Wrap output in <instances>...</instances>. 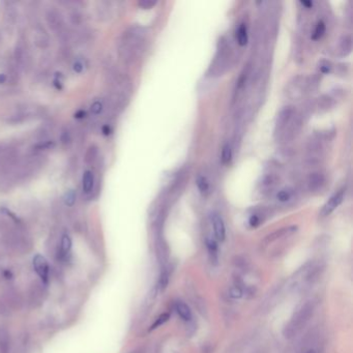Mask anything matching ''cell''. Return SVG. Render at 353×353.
Wrapping results in <instances>:
<instances>
[{
	"instance_id": "6da1fadb",
	"label": "cell",
	"mask_w": 353,
	"mask_h": 353,
	"mask_svg": "<svg viewBox=\"0 0 353 353\" xmlns=\"http://www.w3.org/2000/svg\"><path fill=\"white\" fill-rule=\"evenodd\" d=\"M302 127V115L293 107L282 109L275 120L274 138L279 142H290L299 134Z\"/></svg>"
},
{
	"instance_id": "7a4b0ae2",
	"label": "cell",
	"mask_w": 353,
	"mask_h": 353,
	"mask_svg": "<svg viewBox=\"0 0 353 353\" xmlns=\"http://www.w3.org/2000/svg\"><path fill=\"white\" fill-rule=\"evenodd\" d=\"M146 42V31L140 26H133L125 31L119 42L120 58L127 63L134 62L143 52Z\"/></svg>"
},
{
	"instance_id": "3957f363",
	"label": "cell",
	"mask_w": 353,
	"mask_h": 353,
	"mask_svg": "<svg viewBox=\"0 0 353 353\" xmlns=\"http://www.w3.org/2000/svg\"><path fill=\"white\" fill-rule=\"evenodd\" d=\"M314 311H315V302L312 300L305 302L304 305L299 307L294 312L289 322L285 325L283 330L284 337L286 339H292L293 337H295L307 325V323L313 316Z\"/></svg>"
},
{
	"instance_id": "277c9868",
	"label": "cell",
	"mask_w": 353,
	"mask_h": 353,
	"mask_svg": "<svg viewBox=\"0 0 353 353\" xmlns=\"http://www.w3.org/2000/svg\"><path fill=\"white\" fill-rule=\"evenodd\" d=\"M319 83L317 77L296 76L286 86V95L291 100H300L309 93L313 92Z\"/></svg>"
},
{
	"instance_id": "5b68a950",
	"label": "cell",
	"mask_w": 353,
	"mask_h": 353,
	"mask_svg": "<svg viewBox=\"0 0 353 353\" xmlns=\"http://www.w3.org/2000/svg\"><path fill=\"white\" fill-rule=\"evenodd\" d=\"M231 59H232V54H231L230 45L225 38H221L218 43V50H217L216 56L208 69V75L211 76V77L222 76L227 69H228Z\"/></svg>"
},
{
	"instance_id": "8992f818",
	"label": "cell",
	"mask_w": 353,
	"mask_h": 353,
	"mask_svg": "<svg viewBox=\"0 0 353 353\" xmlns=\"http://www.w3.org/2000/svg\"><path fill=\"white\" fill-rule=\"evenodd\" d=\"M329 137L323 134H317L311 137L306 146V163L310 166L320 164L325 157V141Z\"/></svg>"
},
{
	"instance_id": "52a82bcc",
	"label": "cell",
	"mask_w": 353,
	"mask_h": 353,
	"mask_svg": "<svg viewBox=\"0 0 353 353\" xmlns=\"http://www.w3.org/2000/svg\"><path fill=\"white\" fill-rule=\"evenodd\" d=\"M46 21L52 31L60 37H65V24L61 14L57 10L49 9L46 13Z\"/></svg>"
},
{
	"instance_id": "ba28073f",
	"label": "cell",
	"mask_w": 353,
	"mask_h": 353,
	"mask_svg": "<svg viewBox=\"0 0 353 353\" xmlns=\"http://www.w3.org/2000/svg\"><path fill=\"white\" fill-rule=\"evenodd\" d=\"M14 57H15L16 65L20 69H26L29 66V64H30L29 48H28L27 44L25 43L23 40H20L17 43Z\"/></svg>"
},
{
	"instance_id": "9c48e42d",
	"label": "cell",
	"mask_w": 353,
	"mask_h": 353,
	"mask_svg": "<svg viewBox=\"0 0 353 353\" xmlns=\"http://www.w3.org/2000/svg\"><path fill=\"white\" fill-rule=\"evenodd\" d=\"M345 198V190L341 189L339 190L337 193H335L327 202L323 205L322 209L319 213V217L321 219L329 217L330 215H332L343 202V200Z\"/></svg>"
},
{
	"instance_id": "30bf717a",
	"label": "cell",
	"mask_w": 353,
	"mask_h": 353,
	"mask_svg": "<svg viewBox=\"0 0 353 353\" xmlns=\"http://www.w3.org/2000/svg\"><path fill=\"white\" fill-rule=\"evenodd\" d=\"M326 183L327 181H326L325 174L320 171H315L308 176L307 187L310 192L316 193V192L322 191L324 187L326 186Z\"/></svg>"
},
{
	"instance_id": "8fae6325",
	"label": "cell",
	"mask_w": 353,
	"mask_h": 353,
	"mask_svg": "<svg viewBox=\"0 0 353 353\" xmlns=\"http://www.w3.org/2000/svg\"><path fill=\"white\" fill-rule=\"evenodd\" d=\"M279 176L274 173H266L259 183V190L262 194H271L279 186Z\"/></svg>"
},
{
	"instance_id": "7c38bea8",
	"label": "cell",
	"mask_w": 353,
	"mask_h": 353,
	"mask_svg": "<svg viewBox=\"0 0 353 353\" xmlns=\"http://www.w3.org/2000/svg\"><path fill=\"white\" fill-rule=\"evenodd\" d=\"M210 221L214 229V234L217 241H224L226 238V227L223 218L218 213H213L210 215Z\"/></svg>"
},
{
	"instance_id": "4fadbf2b",
	"label": "cell",
	"mask_w": 353,
	"mask_h": 353,
	"mask_svg": "<svg viewBox=\"0 0 353 353\" xmlns=\"http://www.w3.org/2000/svg\"><path fill=\"white\" fill-rule=\"evenodd\" d=\"M297 230V227L295 226H290V227H284V228H281L279 230H275L273 231L272 233L268 234L261 242V245L262 246H267L269 245L270 243L274 242L275 240H278V239H281L285 236H288V235H291L293 234L295 231Z\"/></svg>"
},
{
	"instance_id": "5bb4252c",
	"label": "cell",
	"mask_w": 353,
	"mask_h": 353,
	"mask_svg": "<svg viewBox=\"0 0 353 353\" xmlns=\"http://www.w3.org/2000/svg\"><path fill=\"white\" fill-rule=\"evenodd\" d=\"M33 267L36 272L42 279L43 283H47L49 280V264L45 257L42 255H37L33 258Z\"/></svg>"
},
{
	"instance_id": "9a60e30c",
	"label": "cell",
	"mask_w": 353,
	"mask_h": 353,
	"mask_svg": "<svg viewBox=\"0 0 353 353\" xmlns=\"http://www.w3.org/2000/svg\"><path fill=\"white\" fill-rule=\"evenodd\" d=\"M33 42L39 49L45 50L50 45V38L46 29L42 26H37L33 31Z\"/></svg>"
},
{
	"instance_id": "2e32d148",
	"label": "cell",
	"mask_w": 353,
	"mask_h": 353,
	"mask_svg": "<svg viewBox=\"0 0 353 353\" xmlns=\"http://www.w3.org/2000/svg\"><path fill=\"white\" fill-rule=\"evenodd\" d=\"M15 154L11 148H0V171H5L14 164Z\"/></svg>"
},
{
	"instance_id": "e0dca14e",
	"label": "cell",
	"mask_w": 353,
	"mask_h": 353,
	"mask_svg": "<svg viewBox=\"0 0 353 353\" xmlns=\"http://www.w3.org/2000/svg\"><path fill=\"white\" fill-rule=\"evenodd\" d=\"M295 196H296L295 190L291 187H287L278 191V193L275 194V199L278 200V202L282 204H287L292 202V201L295 199Z\"/></svg>"
},
{
	"instance_id": "ac0fdd59",
	"label": "cell",
	"mask_w": 353,
	"mask_h": 353,
	"mask_svg": "<svg viewBox=\"0 0 353 353\" xmlns=\"http://www.w3.org/2000/svg\"><path fill=\"white\" fill-rule=\"evenodd\" d=\"M336 104V100L333 96L329 94H323L319 96L316 100V108L319 112H326L331 110Z\"/></svg>"
},
{
	"instance_id": "d6986e66",
	"label": "cell",
	"mask_w": 353,
	"mask_h": 353,
	"mask_svg": "<svg viewBox=\"0 0 353 353\" xmlns=\"http://www.w3.org/2000/svg\"><path fill=\"white\" fill-rule=\"evenodd\" d=\"M174 309L176 311V313L179 314V316L186 322H190L193 318L192 315V311L190 309V307L186 304V302L182 301V300H178L174 304Z\"/></svg>"
},
{
	"instance_id": "ffe728a7",
	"label": "cell",
	"mask_w": 353,
	"mask_h": 353,
	"mask_svg": "<svg viewBox=\"0 0 353 353\" xmlns=\"http://www.w3.org/2000/svg\"><path fill=\"white\" fill-rule=\"evenodd\" d=\"M352 51V37L350 34L343 36L338 45V52L341 56H347Z\"/></svg>"
},
{
	"instance_id": "44dd1931",
	"label": "cell",
	"mask_w": 353,
	"mask_h": 353,
	"mask_svg": "<svg viewBox=\"0 0 353 353\" xmlns=\"http://www.w3.org/2000/svg\"><path fill=\"white\" fill-rule=\"evenodd\" d=\"M0 353H11L10 333L4 326H0Z\"/></svg>"
},
{
	"instance_id": "7402d4cb",
	"label": "cell",
	"mask_w": 353,
	"mask_h": 353,
	"mask_svg": "<svg viewBox=\"0 0 353 353\" xmlns=\"http://www.w3.org/2000/svg\"><path fill=\"white\" fill-rule=\"evenodd\" d=\"M206 249L208 252L209 260L213 264H218L219 261V245L218 241L214 238H206Z\"/></svg>"
},
{
	"instance_id": "603a6c76",
	"label": "cell",
	"mask_w": 353,
	"mask_h": 353,
	"mask_svg": "<svg viewBox=\"0 0 353 353\" xmlns=\"http://www.w3.org/2000/svg\"><path fill=\"white\" fill-rule=\"evenodd\" d=\"M196 185L199 192L203 196H208L211 193V184L206 176L198 175L196 180Z\"/></svg>"
},
{
	"instance_id": "cb8c5ba5",
	"label": "cell",
	"mask_w": 353,
	"mask_h": 353,
	"mask_svg": "<svg viewBox=\"0 0 353 353\" xmlns=\"http://www.w3.org/2000/svg\"><path fill=\"white\" fill-rule=\"evenodd\" d=\"M72 249V239L67 234H63L60 241V248L58 249L57 256L61 260H64L67 257V254Z\"/></svg>"
},
{
	"instance_id": "d4e9b609",
	"label": "cell",
	"mask_w": 353,
	"mask_h": 353,
	"mask_svg": "<svg viewBox=\"0 0 353 353\" xmlns=\"http://www.w3.org/2000/svg\"><path fill=\"white\" fill-rule=\"evenodd\" d=\"M40 286H41V284L36 283V284L32 285L31 290H30L29 298H30V302L33 306L42 304V299H43V295H44V289H42Z\"/></svg>"
},
{
	"instance_id": "484cf974",
	"label": "cell",
	"mask_w": 353,
	"mask_h": 353,
	"mask_svg": "<svg viewBox=\"0 0 353 353\" xmlns=\"http://www.w3.org/2000/svg\"><path fill=\"white\" fill-rule=\"evenodd\" d=\"M236 42L239 46L244 47L249 42V33H248V27L244 23H241L238 25L236 28Z\"/></svg>"
},
{
	"instance_id": "4316f807",
	"label": "cell",
	"mask_w": 353,
	"mask_h": 353,
	"mask_svg": "<svg viewBox=\"0 0 353 353\" xmlns=\"http://www.w3.org/2000/svg\"><path fill=\"white\" fill-rule=\"evenodd\" d=\"M233 158V148L231 143H226L222 148L221 160L224 165H228L231 163Z\"/></svg>"
},
{
	"instance_id": "83f0119b",
	"label": "cell",
	"mask_w": 353,
	"mask_h": 353,
	"mask_svg": "<svg viewBox=\"0 0 353 353\" xmlns=\"http://www.w3.org/2000/svg\"><path fill=\"white\" fill-rule=\"evenodd\" d=\"M326 32V24L323 20H319L316 25H315V27L312 31V34H311V39L313 41H318L320 40Z\"/></svg>"
},
{
	"instance_id": "f1b7e54d",
	"label": "cell",
	"mask_w": 353,
	"mask_h": 353,
	"mask_svg": "<svg viewBox=\"0 0 353 353\" xmlns=\"http://www.w3.org/2000/svg\"><path fill=\"white\" fill-rule=\"evenodd\" d=\"M94 185V178L91 171H85L82 178V188L85 193L91 192Z\"/></svg>"
},
{
	"instance_id": "f546056e",
	"label": "cell",
	"mask_w": 353,
	"mask_h": 353,
	"mask_svg": "<svg viewBox=\"0 0 353 353\" xmlns=\"http://www.w3.org/2000/svg\"><path fill=\"white\" fill-rule=\"evenodd\" d=\"M169 276H170L169 269L168 268L163 269V271L160 275V279H159V284H158V288L161 292H163L167 288L168 283H169Z\"/></svg>"
},
{
	"instance_id": "4dcf8cb0",
	"label": "cell",
	"mask_w": 353,
	"mask_h": 353,
	"mask_svg": "<svg viewBox=\"0 0 353 353\" xmlns=\"http://www.w3.org/2000/svg\"><path fill=\"white\" fill-rule=\"evenodd\" d=\"M229 296L233 299H239L243 296V288L240 284L235 283L229 289Z\"/></svg>"
},
{
	"instance_id": "1f68e13d",
	"label": "cell",
	"mask_w": 353,
	"mask_h": 353,
	"mask_svg": "<svg viewBox=\"0 0 353 353\" xmlns=\"http://www.w3.org/2000/svg\"><path fill=\"white\" fill-rule=\"evenodd\" d=\"M333 63L329 60L322 59L318 62V70L321 74H330L333 70Z\"/></svg>"
},
{
	"instance_id": "d6a6232c",
	"label": "cell",
	"mask_w": 353,
	"mask_h": 353,
	"mask_svg": "<svg viewBox=\"0 0 353 353\" xmlns=\"http://www.w3.org/2000/svg\"><path fill=\"white\" fill-rule=\"evenodd\" d=\"M76 199H77V194H76L75 191L70 190L66 192L65 195L63 196V202L67 206H73L76 202Z\"/></svg>"
},
{
	"instance_id": "836d02e7",
	"label": "cell",
	"mask_w": 353,
	"mask_h": 353,
	"mask_svg": "<svg viewBox=\"0 0 353 353\" xmlns=\"http://www.w3.org/2000/svg\"><path fill=\"white\" fill-rule=\"evenodd\" d=\"M5 20L8 24V26H14V24L16 22V12L14 8H8V11L5 15Z\"/></svg>"
},
{
	"instance_id": "e575fe53",
	"label": "cell",
	"mask_w": 353,
	"mask_h": 353,
	"mask_svg": "<svg viewBox=\"0 0 353 353\" xmlns=\"http://www.w3.org/2000/svg\"><path fill=\"white\" fill-rule=\"evenodd\" d=\"M169 314L168 313H165V314H162L157 320H156V322L153 324V325H151V329H150V331H153V330H156V329H158V327L159 326H161V325H163V324H165L167 321H168V319H169Z\"/></svg>"
},
{
	"instance_id": "d590c367",
	"label": "cell",
	"mask_w": 353,
	"mask_h": 353,
	"mask_svg": "<svg viewBox=\"0 0 353 353\" xmlns=\"http://www.w3.org/2000/svg\"><path fill=\"white\" fill-rule=\"evenodd\" d=\"M262 222V218H261V214H253L251 217H250V220H249V223L251 225V227H253V228H255V227H258Z\"/></svg>"
},
{
	"instance_id": "8d00e7d4",
	"label": "cell",
	"mask_w": 353,
	"mask_h": 353,
	"mask_svg": "<svg viewBox=\"0 0 353 353\" xmlns=\"http://www.w3.org/2000/svg\"><path fill=\"white\" fill-rule=\"evenodd\" d=\"M96 155H97V149H96V147H95V146L89 147L88 151L86 153V158H85L86 162H87L88 164L92 163V162L95 160Z\"/></svg>"
},
{
	"instance_id": "74e56055",
	"label": "cell",
	"mask_w": 353,
	"mask_h": 353,
	"mask_svg": "<svg viewBox=\"0 0 353 353\" xmlns=\"http://www.w3.org/2000/svg\"><path fill=\"white\" fill-rule=\"evenodd\" d=\"M84 66H85V64H84L83 60L82 59H77V60H75V62L73 64V69H74L75 73L80 74V73H82L84 70Z\"/></svg>"
},
{
	"instance_id": "f35d334b",
	"label": "cell",
	"mask_w": 353,
	"mask_h": 353,
	"mask_svg": "<svg viewBox=\"0 0 353 353\" xmlns=\"http://www.w3.org/2000/svg\"><path fill=\"white\" fill-rule=\"evenodd\" d=\"M103 108H104L103 104L100 103V102H98V100H96V102H94V103L91 105V111H92V113L95 114V115L100 114V112L103 111Z\"/></svg>"
},
{
	"instance_id": "ab89813d",
	"label": "cell",
	"mask_w": 353,
	"mask_h": 353,
	"mask_svg": "<svg viewBox=\"0 0 353 353\" xmlns=\"http://www.w3.org/2000/svg\"><path fill=\"white\" fill-rule=\"evenodd\" d=\"M139 7L144 9V10H149L151 8H154L157 5V2H149V0H142L139 4Z\"/></svg>"
},
{
	"instance_id": "60d3db41",
	"label": "cell",
	"mask_w": 353,
	"mask_h": 353,
	"mask_svg": "<svg viewBox=\"0 0 353 353\" xmlns=\"http://www.w3.org/2000/svg\"><path fill=\"white\" fill-rule=\"evenodd\" d=\"M70 135H69V132L68 131H63L62 132V134H61V143L62 144H65V145H67V144H69L70 143Z\"/></svg>"
},
{
	"instance_id": "b9f144b4",
	"label": "cell",
	"mask_w": 353,
	"mask_h": 353,
	"mask_svg": "<svg viewBox=\"0 0 353 353\" xmlns=\"http://www.w3.org/2000/svg\"><path fill=\"white\" fill-rule=\"evenodd\" d=\"M299 4H300L302 7H304L305 9H307V10L312 9L313 6H314V3H313V2H307V0H300Z\"/></svg>"
},
{
	"instance_id": "7bdbcfd3",
	"label": "cell",
	"mask_w": 353,
	"mask_h": 353,
	"mask_svg": "<svg viewBox=\"0 0 353 353\" xmlns=\"http://www.w3.org/2000/svg\"><path fill=\"white\" fill-rule=\"evenodd\" d=\"M302 353H320L319 349L317 347H309Z\"/></svg>"
},
{
	"instance_id": "ee69618b",
	"label": "cell",
	"mask_w": 353,
	"mask_h": 353,
	"mask_svg": "<svg viewBox=\"0 0 353 353\" xmlns=\"http://www.w3.org/2000/svg\"><path fill=\"white\" fill-rule=\"evenodd\" d=\"M6 80H7V77H6V76H5V75H0V84L4 83Z\"/></svg>"
},
{
	"instance_id": "f6af8a7d",
	"label": "cell",
	"mask_w": 353,
	"mask_h": 353,
	"mask_svg": "<svg viewBox=\"0 0 353 353\" xmlns=\"http://www.w3.org/2000/svg\"><path fill=\"white\" fill-rule=\"evenodd\" d=\"M132 353H141V352L140 351H133Z\"/></svg>"
}]
</instances>
